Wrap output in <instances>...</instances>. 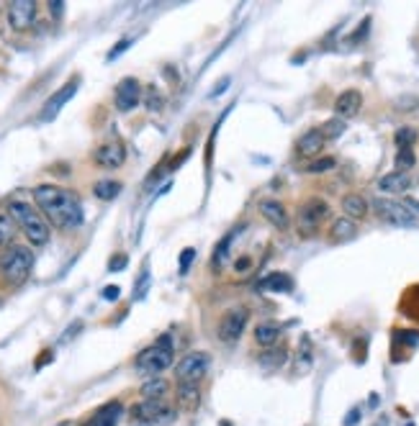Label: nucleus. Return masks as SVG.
<instances>
[{
  "instance_id": "1a4fd4ad",
  "label": "nucleus",
  "mask_w": 419,
  "mask_h": 426,
  "mask_svg": "<svg viewBox=\"0 0 419 426\" xmlns=\"http://www.w3.org/2000/svg\"><path fill=\"white\" fill-rule=\"evenodd\" d=\"M247 321H249V311L245 308V306H234V308L224 311V316L219 318V326H217L219 339L224 341V344H234V341L242 336Z\"/></svg>"
},
{
  "instance_id": "412c9836",
  "label": "nucleus",
  "mask_w": 419,
  "mask_h": 426,
  "mask_svg": "<svg viewBox=\"0 0 419 426\" xmlns=\"http://www.w3.org/2000/svg\"><path fill=\"white\" fill-rule=\"evenodd\" d=\"M411 187V178L409 172H388L383 178L378 180V190L383 193H406Z\"/></svg>"
},
{
  "instance_id": "20e7f679",
  "label": "nucleus",
  "mask_w": 419,
  "mask_h": 426,
  "mask_svg": "<svg viewBox=\"0 0 419 426\" xmlns=\"http://www.w3.org/2000/svg\"><path fill=\"white\" fill-rule=\"evenodd\" d=\"M34 267V252L24 244H11L3 255H0V275L8 280L11 285L24 283L32 275Z\"/></svg>"
},
{
  "instance_id": "a878e982",
  "label": "nucleus",
  "mask_w": 419,
  "mask_h": 426,
  "mask_svg": "<svg viewBox=\"0 0 419 426\" xmlns=\"http://www.w3.org/2000/svg\"><path fill=\"white\" fill-rule=\"evenodd\" d=\"M16 232L18 226L11 218V213H0V247H11L13 239H16Z\"/></svg>"
},
{
  "instance_id": "e433bc0d",
  "label": "nucleus",
  "mask_w": 419,
  "mask_h": 426,
  "mask_svg": "<svg viewBox=\"0 0 419 426\" xmlns=\"http://www.w3.org/2000/svg\"><path fill=\"white\" fill-rule=\"evenodd\" d=\"M147 108L149 111H160V108H163V95L157 93L155 87H149V90H147Z\"/></svg>"
},
{
  "instance_id": "79ce46f5",
  "label": "nucleus",
  "mask_w": 419,
  "mask_h": 426,
  "mask_svg": "<svg viewBox=\"0 0 419 426\" xmlns=\"http://www.w3.org/2000/svg\"><path fill=\"white\" fill-rule=\"evenodd\" d=\"M49 10H52V16H62V10H64L62 0H52V3H49Z\"/></svg>"
},
{
  "instance_id": "c756f323",
  "label": "nucleus",
  "mask_w": 419,
  "mask_h": 426,
  "mask_svg": "<svg viewBox=\"0 0 419 426\" xmlns=\"http://www.w3.org/2000/svg\"><path fill=\"white\" fill-rule=\"evenodd\" d=\"M417 164V157H414V149H399L394 157V167L396 172H406Z\"/></svg>"
},
{
  "instance_id": "a211bd4d",
  "label": "nucleus",
  "mask_w": 419,
  "mask_h": 426,
  "mask_svg": "<svg viewBox=\"0 0 419 426\" xmlns=\"http://www.w3.org/2000/svg\"><path fill=\"white\" fill-rule=\"evenodd\" d=\"M121 411H124L121 403L111 401V403H106V406H101V409L95 411L93 416L88 418L83 426H116L118 418H121Z\"/></svg>"
},
{
  "instance_id": "0eeeda50",
  "label": "nucleus",
  "mask_w": 419,
  "mask_h": 426,
  "mask_svg": "<svg viewBox=\"0 0 419 426\" xmlns=\"http://www.w3.org/2000/svg\"><path fill=\"white\" fill-rule=\"evenodd\" d=\"M209 355L206 352H188L178 360L175 364V380L178 383H201L206 378V372H209Z\"/></svg>"
},
{
  "instance_id": "a19ab883",
  "label": "nucleus",
  "mask_w": 419,
  "mask_h": 426,
  "mask_svg": "<svg viewBox=\"0 0 419 426\" xmlns=\"http://www.w3.org/2000/svg\"><path fill=\"white\" fill-rule=\"evenodd\" d=\"M249 267H252V260H249V257H240V260L234 262V270L237 272H247Z\"/></svg>"
},
{
  "instance_id": "2eb2a0df",
  "label": "nucleus",
  "mask_w": 419,
  "mask_h": 426,
  "mask_svg": "<svg viewBox=\"0 0 419 426\" xmlns=\"http://www.w3.org/2000/svg\"><path fill=\"white\" fill-rule=\"evenodd\" d=\"M355 236H357V224L350 221L348 216L334 218L332 226H329V234H327L329 244H348V241H352Z\"/></svg>"
},
{
  "instance_id": "c9c22d12",
  "label": "nucleus",
  "mask_w": 419,
  "mask_h": 426,
  "mask_svg": "<svg viewBox=\"0 0 419 426\" xmlns=\"http://www.w3.org/2000/svg\"><path fill=\"white\" fill-rule=\"evenodd\" d=\"M132 44H134L132 39H121V41H118V44H116V47H114V49H111V52H109V55H106V59H109V62H114V59H116V57L124 55V52H126V49H129V47H132Z\"/></svg>"
},
{
  "instance_id": "4be33fe9",
  "label": "nucleus",
  "mask_w": 419,
  "mask_h": 426,
  "mask_svg": "<svg viewBox=\"0 0 419 426\" xmlns=\"http://www.w3.org/2000/svg\"><path fill=\"white\" fill-rule=\"evenodd\" d=\"M257 362H260V367H263V370L275 372L288 362V352L283 347H268L265 352H260Z\"/></svg>"
},
{
  "instance_id": "f03ea898",
  "label": "nucleus",
  "mask_w": 419,
  "mask_h": 426,
  "mask_svg": "<svg viewBox=\"0 0 419 426\" xmlns=\"http://www.w3.org/2000/svg\"><path fill=\"white\" fill-rule=\"evenodd\" d=\"M8 213H11V218L16 221L18 229L26 234V239L32 241L34 247H44V244L49 241V234H52V229H49V221L41 216L39 208H34L32 203L11 201L8 203Z\"/></svg>"
},
{
  "instance_id": "393cba45",
  "label": "nucleus",
  "mask_w": 419,
  "mask_h": 426,
  "mask_svg": "<svg viewBox=\"0 0 419 426\" xmlns=\"http://www.w3.org/2000/svg\"><path fill=\"white\" fill-rule=\"evenodd\" d=\"M280 339V326L275 324H260L255 329V341L260 344V347H275Z\"/></svg>"
},
{
  "instance_id": "f704fd0d",
  "label": "nucleus",
  "mask_w": 419,
  "mask_h": 426,
  "mask_svg": "<svg viewBox=\"0 0 419 426\" xmlns=\"http://www.w3.org/2000/svg\"><path fill=\"white\" fill-rule=\"evenodd\" d=\"M147 285H149V270L144 267L139 280H137V285H134V298H142V295L147 293Z\"/></svg>"
},
{
  "instance_id": "58836bf2",
  "label": "nucleus",
  "mask_w": 419,
  "mask_h": 426,
  "mask_svg": "<svg viewBox=\"0 0 419 426\" xmlns=\"http://www.w3.org/2000/svg\"><path fill=\"white\" fill-rule=\"evenodd\" d=\"M396 339H401L404 344H417L419 332H414V329H411V332H396Z\"/></svg>"
},
{
  "instance_id": "a18cd8bd",
  "label": "nucleus",
  "mask_w": 419,
  "mask_h": 426,
  "mask_svg": "<svg viewBox=\"0 0 419 426\" xmlns=\"http://www.w3.org/2000/svg\"><path fill=\"white\" fill-rule=\"evenodd\" d=\"M57 426H72V421H60Z\"/></svg>"
},
{
  "instance_id": "4468645a",
  "label": "nucleus",
  "mask_w": 419,
  "mask_h": 426,
  "mask_svg": "<svg viewBox=\"0 0 419 426\" xmlns=\"http://www.w3.org/2000/svg\"><path fill=\"white\" fill-rule=\"evenodd\" d=\"M360 108H363V93L360 90H342L340 95H337V101H334V113H337V118H352L360 113Z\"/></svg>"
},
{
  "instance_id": "37998d69",
  "label": "nucleus",
  "mask_w": 419,
  "mask_h": 426,
  "mask_svg": "<svg viewBox=\"0 0 419 426\" xmlns=\"http://www.w3.org/2000/svg\"><path fill=\"white\" fill-rule=\"evenodd\" d=\"M52 357H55V355H52V349H44V355L36 360V367H44L47 362H52Z\"/></svg>"
},
{
  "instance_id": "4c0bfd02",
  "label": "nucleus",
  "mask_w": 419,
  "mask_h": 426,
  "mask_svg": "<svg viewBox=\"0 0 419 426\" xmlns=\"http://www.w3.org/2000/svg\"><path fill=\"white\" fill-rule=\"evenodd\" d=\"M126 262H129V257L126 255H116V257H111V262H109V272H121L126 267Z\"/></svg>"
},
{
  "instance_id": "7c9ffc66",
  "label": "nucleus",
  "mask_w": 419,
  "mask_h": 426,
  "mask_svg": "<svg viewBox=\"0 0 419 426\" xmlns=\"http://www.w3.org/2000/svg\"><path fill=\"white\" fill-rule=\"evenodd\" d=\"M345 129H348V126H345V121H342V118H329V121H324V124H322V129H319V132H322V136H324V139H337V136H342V134H345Z\"/></svg>"
},
{
  "instance_id": "49530a36",
  "label": "nucleus",
  "mask_w": 419,
  "mask_h": 426,
  "mask_svg": "<svg viewBox=\"0 0 419 426\" xmlns=\"http://www.w3.org/2000/svg\"><path fill=\"white\" fill-rule=\"evenodd\" d=\"M409 426H414V424H409Z\"/></svg>"
},
{
  "instance_id": "dca6fc26",
  "label": "nucleus",
  "mask_w": 419,
  "mask_h": 426,
  "mask_svg": "<svg viewBox=\"0 0 419 426\" xmlns=\"http://www.w3.org/2000/svg\"><path fill=\"white\" fill-rule=\"evenodd\" d=\"M324 136H322V132L319 129H309L306 134H301L298 136V141H296V155L298 157H317L319 152H322V147H324Z\"/></svg>"
},
{
  "instance_id": "423d86ee",
  "label": "nucleus",
  "mask_w": 419,
  "mask_h": 426,
  "mask_svg": "<svg viewBox=\"0 0 419 426\" xmlns=\"http://www.w3.org/2000/svg\"><path fill=\"white\" fill-rule=\"evenodd\" d=\"M132 421L134 424H144V426H155V424H167L175 418L172 409L165 401H149V398H142L139 403L132 406Z\"/></svg>"
},
{
  "instance_id": "f8f14e48",
  "label": "nucleus",
  "mask_w": 419,
  "mask_h": 426,
  "mask_svg": "<svg viewBox=\"0 0 419 426\" xmlns=\"http://www.w3.org/2000/svg\"><path fill=\"white\" fill-rule=\"evenodd\" d=\"M93 159L103 170H116V167H121L126 162V147L121 141H106V144L95 149Z\"/></svg>"
},
{
  "instance_id": "f257e3e1",
  "label": "nucleus",
  "mask_w": 419,
  "mask_h": 426,
  "mask_svg": "<svg viewBox=\"0 0 419 426\" xmlns=\"http://www.w3.org/2000/svg\"><path fill=\"white\" fill-rule=\"evenodd\" d=\"M34 203L41 211V216L57 229H78L83 224V203L72 190L60 185H36L34 187Z\"/></svg>"
},
{
  "instance_id": "7ed1b4c3",
  "label": "nucleus",
  "mask_w": 419,
  "mask_h": 426,
  "mask_svg": "<svg viewBox=\"0 0 419 426\" xmlns=\"http://www.w3.org/2000/svg\"><path fill=\"white\" fill-rule=\"evenodd\" d=\"M175 360V344H172L170 334H163L155 344H149L147 349H142L137 360H134V367L139 375H147V378H160L167 367Z\"/></svg>"
},
{
  "instance_id": "ea45409f",
  "label": "nucleus",
  "mask_w": 419,
  "mask_h": 426,
  "mask_svg": "<svg viewBox=\"0 0 419 426\" xmlns=\"http://www.w3.org/2000/svg\"><path fill=\"white\" fill-rule=\"evenodd\" d=\"M103 301H118V295H121V287L118 285H106L103 287Z\"/></svg>"
},
{
  "instance_id": "c85d7f7f",
  "label": "nucleus",
  "mask_w": 419,
  "mask_h": 426,
  "mask_svg": "<svg viewBox=\"0 0 419 426\" xmlns=\"http://www.w3.org/2000/svg\"><path fill=\"white\" fill-rule=\"evenodd\" d=\"M394 141L399 149H411L414 147V141H417V129H414V126H401V129H396Z\"/></svg>"
},
{
  "instance_id": "aec40b11",
  "label": "nucleus",
  "mask_w": 419,
  "mask_h": 426,
  "mask_svg": "<svg viewBox=\"0 0 419 426\" xmlns=\"http://www.w3.org/2000/svg\"><path fill=\"white\" fill-rule=\"evenodd\" d=\"M368 211H371V203L365 201L363 195L348 193L342 198V213H345L350 221H360V218H365L368 216Z\"/></svg>"
},
{
  "instance_id": "c03bdc74",
  "label": "nucleus",
  "mask_w": 419,
  "mask_h": 426,
  "mask_svg": "<svg viewBox=\"0 0 419 426\" xmlns=\"http://www.w3.org/2000/svg\"><path fill=\"white\" fill-rule=\"evenodd\" d=\"M357 418H360V409H352V411H350V416L345 418V426H352V424H357Z\"/></svg>"
},
{
  "instance_id": "473e14b6",
  "label": "nucleus",
  "mask_w": 419,
  "mask_h": 426,
  "mask_svg": "<svg viewBox=\"0 0 419 426\" xmlns=\"http://www.w3.org/2000/svg\"><path fill=\"white\" fill-rule=\"evenodd\" d=\"M237 232H240V229H234V232L232 234H226V236H224V239H221V244H219V247H217V255H214V264H221V262H224V257H226V252H229V249H226V247H229V244H232V239H234V234H237Z\"/></svg>"
},
{
  "instance_id": "f3484780",
  "label": "nucleus",
  "mask_w": 419,
  "mask_h": 426,
  "mask_svg": "<svg viewBox=\"0 0 419 426\" xmlns=\"http://www.w3.org/2000/svg\"><path fill=\"white\" fill-rule=\"evenodd\" d=\"M178 409L180 411H195L201 406V383H178Z\"/></svg>"
},
{
  "instance_id": "72a5a7b5",
  "label": "nucleus",
  "mask_w": 419,
  "mask_h": 426,
  "mask_svg": "<svg viewBox=\"0 0 419 426\" xmlns=\"http://www.w3.org/2000/svg\"><path fill=\"white\" fill-rule=\"evenodd\" d=\"M195 260V249H183L180 252V260H178V264H180V275H186L188 270H191V262Z\"/></svg>"
},
{
  "instance_id": "9d476101",
  "label": "nucleus",
  "mask_w": 419,
  "mask_h": 426,
  "mask_svg": "<svg viewBox=\"0 0 419 426\" xmlns=\"http://www.w3.org/2000/svg\"><path fill=\"white\" fill-rule=\"evenodd\" d=\"M36 13H39V6L34 0H16L8 6V26L13 31H26L34 26Z\"/></svg>"
},
{
  "instance_id": "39448f33",
  "label": "nucleus",
  "mask_w": 419,
  "mask_h": 426,
  "mask_svg": "<svg viewBox=\"0 0 419 426\" xmlns=\"http://www.w3.org/2000/svg\"><path fill=\"white\" fill-rule=\"evenodd\" d=\"M329 203L322 201V198H309L306 203H301L298 208V216H296V224H298V234L303 236H311L317 234V229L329 218Z\"/></svg>"
},
{
  "instance_id": "9b49d317",
  "label": "nucleus",
  "mask_w": 419,
  "mask_h": 426,
  "mask_svg": "<svg viewBox=\"0 0 419 426\" xmlns=\"http://www.w3.org/2000/svg\"><path fill=\"white\" fill-rule=\"evenodd\" d=\"M142 101V85L137 78H124L116 85V93H114V103H116V111L121 113H129L139 106Z\"/></svg>"
},
{
  "instance_id": "bb28decb",
  "label": "nucleus",
  "mask_w": 419,
  "mask_h": 426,
  "mask_svg": "<svg viewBox=\"0 0 419 426\" xmlns=\"http://www.w3.org/2000/svg\"><path fill=\"white\" fill-rule=\"evenodd\" d=\"M118 193H121V183H116V180H101L93 187V195L98 201H114Z\"/></svg>"
},
{
  "instance_id": "6ab92c4d",
  "label": "nucleus",
  "mask_w": 419,
  "mask_h": 426,
  "mask_svg": "<svg viewBox=\"0 0 419 426\" xmlns=\"http://www.w3.org/2000/svg\"><path fill=\"white\" fill-rule=\"evenodd\" d=\"M257 208H260V213H263L275 229H280V232L288 229V211L280 201H260Z\"/></svg>"
},
{
  "instance_id": "5701e85b",
  "label": "nucleus",
  "mask_w": 419,
  "mask_h": 426,
  "mask_svg": "<svg viewBox=\"0 0 419 426\" xmlns=\"http://www.w3.org/2000/svg\"><path fill=\"white\" fill-rule=\"evenodd\" d=\"M260 290H270V293H288L294 290V280L288 278L286 272H270L268 278H263L257 283Z\"/></svg>"
},
{
  "instance_id": "b1692460",
  "label": "nucleus",
  "mask_w": 419,
  "mask_h": 426,
  "mask_svg": "<svg viewBox=\"0 0 419 426\" xmlns=\"http://www.w3.org/2000/svg\"><path fill=\"white\" fill-rule=\"evenodd\" d=\"M170 393V383L165 378H149L144 385L139 388L142 398H149V401H165V395Z\"/></svg>"
},
{
  "instance_id": "cd10ccee",
  "label": "nucleus",
  "mask_w": 419,
  "mask_h": 426,
  "mask_svg": "<svg viewBox=\"0 0 419 426\" xmlns=\"http://www.w3.org/2000/svg\"><path fill=\"white\" fill-rule=\"evenodd\" d=\"M311 362H314V357H311V341H309V336H303L301 347H298V362H296V372H298V375H306V372L311 370Z\"/></svg>"
},
{
  "instance_id": "6e6552de",
  "label": "nucleus",
  "mask_w": 419,
  "mask_h": 426,
  "mask_svg": "<svg viewBox=\"0 0 419 426\" xmlns=\"http://www.w3.org/2000/svg\"><path fill=\"white\" fill-rule=\"evenodd\" d=\"M371 206H373V211H376V216H378L383 224H391V226L417 224V216H414V213H411V211L399 201H391V198H376Z\"/></svg>"
},
{
  "instance_id": "ddd939ff",
  "label": "nucleus",
  "mask_w": 419,
  "mask_h": 426,
  "mask_svg": "<svg viewBox=\"0 0 419 426\" xmlns=\"http://www.w3.org/2000/svg\"><path fill=\"white\" fill-rule=\"evenodd\" d=\"M78 85H80V80L75 78V80H70L67 85L60 87V90H57V93L52 95V98H49L47 103H44V108H41V113H39L41 121H52V118H55L57 113L62 111L64 103H67V101H70V98H72V95L78 93Z\"/></svg>"
},
{
  "instance_id": "2f4dec72",
  "label": "nucleus",
  "mask_w": 419,
  "mask_h": 426,
  "mask_svg": "<svg viewBox=\"0 0 419 426\" xmlns=\"http://www.w3.org/2000/svg\"><path fill=\"white\" fill-rule=\"evenodd\" d=\"M337 167V159L334 157H322V159H314V162L306 167V172H311V175H319V172H329Z\"/></svg>"
}]
</instances>
